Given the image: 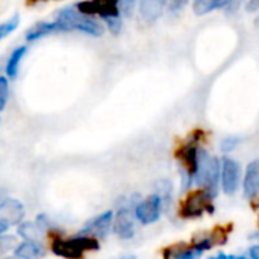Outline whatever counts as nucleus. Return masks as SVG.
<instances>
[{
  "instance_id": "f257e3e1",
  "label": "nucleus",
  "mask_w": 259,
  "mask_h": 259,
  "mask_svg": "<svg viewBox=\"0 0 259 259\" xmlns=\"http://www.w3.org/2000/svg\"><path fill=\"white\" fill-rule=\"evenodd\" d=\"M50 250L61 258H82L85 252L99 250V241L90 235H74L73 238H62L61 235H52Z\"/></svg>"
},
{
  "instance_id": "f03ea898",
  "label": "nucleus",
  "mask_w": 259,
  "mask_h": 259,
  "mask_svg": "<svg viewBox=\"0 0 259 259\" xmlns=\"http://www.w3.org/2000/svg\"><path fill=\"white\" fill-rule=\"evenodd\" d=\"M222 170L220 162L215 156H211L203 149L197 152V170L194 175V181L199 187H202L212 199L219 193V179Z\"/></svg>"
},
{
  "instance_id": "7ed1b4c3",
  "label": "nucleus",
  "mask_w": 259,
  "mask_h": 259,
  "mask_svg": "<svg viewBox=\"0 0 259 259\" xmlns=\"http://www.w3.org/2000/svg\"><path fill=\"white\" fill-rule=\"evenodd\" d=\"M124 203L117 209L112 222V231L115 235L121 240H131L135 235V225L132 219V209L135 211L137 200L135 199H126Z\"/></svg>"
},
{
  "instance_id": "20e7f679",
  "label": "nucleus",
  "mask_w": 259,
  "mask_h": 259,
  "mask_svg": "<svg viewBox=\"0 0 259 259\" xmlns=\"http://www.w3.org/2000/svg\"><path fill=\"white\" fill-rule=\"evenodd\" d=\"M76 8L85 15H99L103 20L108 17L121 15L117 0H83L77 2Z\"/></svg>"
},
{
  "instance_id": "39448f33",
  "label": "nucleus",
  "mask_w": 259,
  "mask_h": 259,
  "mask_svg": "<svg viewBox=\"0 0 259 259\" xmlns=\"http://www.w3.org/2000/svg\"><path fill=\"white\" fill-rule=\"evenodd\" d=\"M211 200H212V197L205 190H200V191L191 194L184 202L182 209H181V215L185 219H194V217H200L203 214V211L212 212Z\"/></svg>"
},
{
  "instance_id": "423d86ee",
  "label": "nucleus",
  "mask_w": 259,
  "mask_h": 259,
  "mask_svg": "<svg viewBox=\"0 0 259 259\" xmlns=\"http://www.w3.org/2000/svg\"><path fill=\"white\" fill-rule=\"evenodd\" d=\"M162 209V202L158 194L149 196L146 200L137 203L135 206V219L141 225H152L159 220Z\"/></svg>"
},
{
  "instance_id": "0eeeda50",
  "label": "nucleus",
  "mask_w": 259,
  "mask_h": 259,
  "mask_svg": "<svg viewBox=\"0 0 259 259\" xmlns=\"http://www.w3.org/2000/svg\"><path fill=\"white\" fill-rule=\"evenodd\" d=\"M222 188L225 194L232 196L237 193L241 181V168L240 164L231 158H223L222 161Z\"/></svg>"
},
{
  "instance_id": "6e6552de",
  "label": "nucleus",
  "mask_w": 259,
  "mask_h": 259,
  "mask_svg": "<svg viewBox=\"0 0 259 259\" xmlns=\"http://www.w3.org/2000/svg\"><path fill=\"white\" fill-rule=\"evenodd\" d=\"M112 222H114V212L105 211V212L96 215L94 219L88 220L85 223V226L77 232V235H90L94 238H103L111 231Z\"/></svg>"
},
{
  "instance_id": "1a4fd4ad",
  "label": "nucleus",
  "mask_w": 259,
  "mask_h": 259,
  "mask_svg": "<svg viewBox=\"0 0 259 259\" xmlns=\"http://www.w3.org/2000/svg\"><path fill=\"white\" fill-rule=\"evenodd\" d=\"M24 219V205L18 199H5L0 202V222L11 226H17Z\"/></svg>"
},
{
  "instance_id": "9d476101",
  "label": "nucleus",
  "mask_w": 259,
  "mask_h": 259,
  "mask_svg": "<svg viewBox=\"0 0 259 259\" xmlns=\"http://www.w3.org/2000/svg\"><path fill=\"white\" fill-rule=\"evenodd\" d=\"M80 17H82V12H79L76 5L61 8L56 14V18H55V23L58 26V32L76 30L77 21L80 20Z\"/></svg>"
},
{
  "instance_id": "9b49d317",
  "label": "nucleus",
  "mask_w": 259,
  "mask_h": 259,
  "mask_svg": "<svg viewBox=\"0 0 259 259\" xmlns=\"http://www.w3.org/2000/svg\"><path fill=\"white\" fill-rule=\"evenodd\" d=\"M46 255V247L42 241L24 240L23 243L17 244L14 249V256L21 259H36L42 258Z\"/></svg>"
},
{
  "instance_id": "f8f14e48",
  "label": "nucleus",
  "mask_w": 259,
  "mask_h": 259,
  "mask_svg": "<svg viewBox=\"0 0 259 259\" xmlns=\"http://www.w3.org/2000/svg\"><path fill=\"white\" fill-rule=\"evenodd\" d=\"M244 197L252 200L259 194V161H253L247 165L244 176Z\"/></svg>"
},
{
  "instance_id": "ddd939ff",
  "label": "nucleus",
  "mask_w": 259,
  "mask_h": 259,
  "mask_svg": "<svg viewBox=\"0 0 259 259\" xmlns=\"http://www.w3.org/2000/svg\"><path fill=\"white\" fill-rule=\"evenodd\" d=\"M167 5V0H140V14L147 23L156 21Z\"/></svg>"
},
{
  "instance_id": "4468645a",
  "label": "nucleus",
  "mask_w": 259,
  "mask_h": 259,
  "mask_svg": "<svg viewBox=\"0 0 259 259\" xmlns=\"http://www.w3.org/2000/svg\"><path fill=\"white\" fill-rule=\"evenodd\" d=\"M55 32H58V26L55 21H38L30 29H27V32L24 33V39L27 42H33Z\"/></svg>"
},
{
  "instance_id": "2eb2a0df",
  "label": "nucleus",
  "mask_w": 259,
  "mask_h": 259,
  "mask_svg": "<svg viewBox=\"0 0 259 259\" xmlns=\"http://www.w3.org/2000/svg\"><path fill=\"white\" fill-rule=\"evenodd\" d=\"M26 52H27V47L26 46H18V47H15L11 52L9 58H8V61L5 64V73H6V76L9 79H15L17 77L18 68H20V62L23 61Z\"/></svg>"
},
{
  "instance_id": "dca6fc26",
  "label": "nucleus",
  "mask_w": 259,
  "mask_h": 259,
  "mask_svg": "<svg viewBox=\"0 0 259 259\" xmlns=\"http://www.w3.org/2000/svg\"><path fill=\"white\" fill-rule=\"evenodd\" d=\"M76 30L83 32V33L91 35V36H102L105 32L103 26L96 18H93V15H85V14H82L80 20L77 21Z\"/></svg>"
},
{
  "instance_id": "f3484780",
  "label": "nucleus",
  "mask_w": 259,
  "mask_h": 259,
  "mask_svg": "<svg viewBox=\"0 0 259 259\" xmlns=\"http://www.w3.org/2000/svg\"><path fill=\"white\" fill-rule=\"evenodd\" d=\"M17 235H20L23 240L41 241L44 237V231L33 222H21L20 225H17Z\"/></svg>"
},
{
  "instance_id": "a211bd4d",
  "label": "nucleus",
  "mask_w": 259,
  "mask_h": 259,
  "mask_svg": "<svg viewBox=\"0 0 259 259\" xmlns=\"http://www.w3.org/2000/svg\"><path fill=\"white\" fill-rule=\"evenodd\" d=\"M171 193H173V185L168 179H161L155 184V194L159 196L162 202V208H167L171 202Z\"/></svg>"
},
{
  "instance_id": "6ab92c4d",
  "label": "nucleus",
  "mask_w": 259,
  "mask_h": 259,
  "mask_svg": "<svg viewBox=\"0 0 259 259\" xmlns=\"http://www.w3.org/2000/svg\"><path fill=\"white\" fill-rule=\"evenodd\" d=\"M20 24V15L18 14H14L11 18H8L5 23L0 24V41L3 38H6L8 35H11Z\"/></svg>"
},
{
  "instance_id": "aec40b11",
  "label": "nucleus",
  "mask_w": 259,
  "mask_h": 259,
  "mask_svg": "<svg viewBox=\"0 0 259 259\" xmlns=\"http://www.w3.org/2000/svg\"><path fill=\"white\" fill-rule=\"evenodd\" d=\"M9 77L0 74V112L6 108L9 99Z\"/></svg>"
},
{
  "instance_id": "412c9836",
  "label": "nucleus",
  "mask_w": 259,
  "mask_h": 259,
  "mask_svg": "<svg viewBox=\"0 0 259 259\" xmlns=\"http://www.w3.org/2000/svg\"><path fill=\"white\" fill-rule=\"evenodd\" d=\"M194 14L196 15H205L211 11H214V0H194Z\"/></svg>"
},
{
  "instance_id": "4be33fe9",
  "label": "nucleus",
  "mask_w": 259,
  "mask_h": 259,
  "mask_svg": "<svg viewBox=\"0 0 259 259\" xmlns=\"http://www.w3.org/2000/svg\"><path fill=\"white\" fill-rule=\"evenodd\" d=\"M17 244L18 243L14 235H0V256L8 253L9 250H14Z\"/></svg>"
},
{
  "instance_id": "5701e85b",
  "label": "nucleus",
  "mask_w": 259,
  "mask_h": 259,
  "mask_svg": "<svg viewBox=\"0 0 259 259\" xmlns=\"http://www.w3.org/2000/svg\"><path fill=\"white\" fill-rule=\"evenodd\" d=\"M118 2V9H120V14L126 18L132 17L135 8H137V2L138 0H117Z\"/></svg>"
},
{
  "instance_id": "b1692460",
  "label": "nucleus",
  "mask_w": 259,
  "mask_h": 259,
  "mask_svg": "<svg viewBox=\"0 0 259 259\" xmlns=\"http://www.w3.org/2000/svg\"><path fill=\"white\" fill-rule=\"evenodd\" d=\"M105 23H106V26H108V29H109L111 33L118 35L121 32L123 23H121V17L120 15H117V17H108V18H105Z\"/></svg>"
},
{
  "instance_id": "393cba45",
  "label": "nucleus",
  "mask_w": 259,
  "mask_h": 259,
  "mask_svg": "<svg viewBox=\"0 0 259 259\" xmlns=\"http://www.w3.org/2000/svg\"><path fill=\"white\" fill-rule=\"evenodd\" d=\"M35 223H36V225H38L44 232H50L52 223H50V219L47 217V214H38V215H36Z\"/></svg>"
},
{
  "instance_id": "a878e982",
  "label": "nucleus",
  "mask_w": 259,
  "mask_h": 259,
  "mask_svg": "<svg viewBox=\"0 0 259 259\" xmlns=\"http://www.w3.org/2000/svg\"><path fill=\"white\" fill-rule=\"evenodd\" d=\"M238 144H240V138H234V137L225 138V140L222 141V150H223V152H231V150H234Z\"/></svg>"
},
{
  "instance_id": "bb28decb",
  "label": "nucleus",
  "mask_w": 259,
  "mask_h": 259,
  "mask_svg": "<svg viewBox=\"0 0 259 259\" xmlns=\"http://www.w3.org/2000/svg\"><path fill=\"white\" fill-rule=\"evenodd\" d=\"M188 2L190 0H168V11L173 14H176V12H179V11H182L187 5H188Z\"/></svg>"
},
{
  "instance_id": "cd10ccee",
  "label": "nucleus",
  "mask_w": 259,
  "mask_h": 259,
  "mask_svg": "<svg viewBox=\"0 0 259 259\" xmlns=\"http://www.w3.org/2000/svg\"><path fill=\"white\" fill-rule=\"evenodd\" d=\"M246 9H247V12H256V11H259V0H249L247 5H246Z\"/></svg>"
},
{
  "instance_id": "c85d7f7f",
  "label": "nucleus",
  "mask_w": 259,
  "mask_h": 259,
  "mask_svg": "<svg viewBox=\"0 0 259 259\" xmlns=\"http://www.w3.org/2000/svg\"><path fill=\"white\" fill-rule=\"evenodd\" d=\"M232 0H214V8L220 9V8H226Z\"/></svg>"
},
{
  "instance_id": "c756f323",
  "label": "nucleus",
  "mask_w": 259,
  "mask_h": 259,
  "mask_svg": "<svg viewBox=\"0 0 259 259\" xmlns=\"http://www.w3.org/2000/svg\"><path fill=\"white\" fill-rule=\"evenodd\" d=\"M249 253H250V256L253 259H259V246H253Z\"/></svg>"
},
{
  "instance_id": "7c9ffc66",
  "label": "nucleus",
  "mask_w": 259,
  "mask_h": 259,
  "mask_svg": "<svg viewBox=\"0 0 259 259\" xmlns=\"http://www.w3.org/2000/svg\"><path fill=\"white\" fill-rule=\"evenodd\" d=\"M8 229H9V226L0 222V235H3V234H6V232H8Z\"/></svg>"
},
{
  "instance_id": "2f4dec72",
  "label": "nucleus",
  "mask_w": 259,
  "mask_h": 259,
  "mask_svg": "<svg viewBox=\"0 0 259 259\" xmlns=\"http://www.w3.org/2000/svg\"><path fill=\"white\" fill-rule=\"evenodd\" d=\"M41 2H47V0H26V3H27L29 6H32V5H36V3H41Z\"/></svg>"
}]
</instances>
